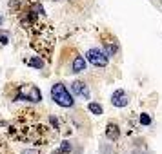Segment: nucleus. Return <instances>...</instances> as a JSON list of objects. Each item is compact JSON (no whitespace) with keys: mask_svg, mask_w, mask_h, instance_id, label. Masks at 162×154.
<instances>
[{"mask_svg":"<svg viewBox=\"0 0 162 154\" xmlns=\"http://www.w3.org/2000/svg\"><path fill=\"white\" fill-rule=\"evenodd\" d=\"M111 103H113L115 107H126V105L129 103V98H128L126 91H124V89H117V91L111 94Z\"/></svg>","mask_w":162,"mask_h":154,"instance_id":"nucleus-5","label":"nucleus"},{"mask_svg":"<svg viewBox=\"0 0 162 154\" xmlns=\"http://www.w3.org/2000/svg\"><path fill=\"white\" fill-rule=\"evenodd\" d=\"M102 45H104V51L109 54V56H115L117 53H119V42L115 40V38H106L104 42H102Z\"/></svg>","mask_w":162,"mask_h":154,"instance_id":"nucleus-7","label":"nucleus"},{"mask_svg":"<svg viewBox=\"0 0 162 154\" xmlns=\"http://www.w3.org/2000/svg\"><path fill=\"white\" fill-rule=\"evenodd\" d=\"M140 123H142V125H150V123H151V116H150L148 113H142V114H140Z\"/></svg>","mask_w":162,"mask_h":154,"instance_id":"nucleus-12","label":"nucleus"},{"mask_svg":"<svg viewBox=\"0 0 162 154\" xmlns=\"http://www.w3.org/2000/svg\"><path fill=\"white\" fill-rule=\"evenodd\" d=\"M86 60L95 67H106L108 62H109V54L100 47H91L86 53Z\"/></svg>","mask_w":162,"mask_h":154,"instance_id":"nucleus-2","label":"nucleus"},{"mask_svg":"<svg viewBox=\"0 0 162 154\" xmlns=\"http://www.w3.org/2000/svg\"><path fill=\"white\" fill-rule=\"evenodd\" d=\"M16 100H24V102H33V103H38L40 100H42V93H40V89L36 87V85H24V87H20L18 89V93H16V96H15Z\"/></svg>","mask_w":162,"mask_h":154,"instance_id":"nucleus-3","label":"nucleus"},{"mask_svg":"<svg viewBox=\"0 0 162 154\" xmlns=\"http://www.w3.org/2000/svg\"><path fill=\"white\" fill-rule=\"evenodd\" d=\"M86 71V58L84 56H75L73 58V62H71V73H84Z\"/></svg>","mask_w":162,"mask_h":154,"instance_id":"nucleus-8","label":"nucleus"},{"mask_svg":"<svg viewBox=\"0 0 162 154\" xmlns=\"http://www.w3.org/2000/svg\"><path fill=\"white\" fill-rule=\"evenodd\" d=\"M26 64H27L29 67H35V69H44V60H42L40 56H33V58L26 60Z\"/></svg>","mask_w":162,"mask_h":154,"instance_id":"nucleus-10","label":"nucleus"},{"mask_svg":"<svg viewBox=\"0 0 162 154\" xmlns=\"http://www.w3.org/2000/svg\"><path fill=\"white\" fill-rule=\"evenodd\" d=\"M69 151H71V143H69V142H64V143L60 145V149L57 151V154H67Z\"/></svg>","mask_w":162,"mask_h":154,"instance_id":"nucleus-11","label":"nucleus"},{"mask_svg":"<svg viewBox=\"0 0 162 154\" xmlns=\"http://www.w3.org/2000/svg\"><path fill=\"white\" fill-rule=\"evenodd\" d=\"M51 98L57 105L64 107V109H69L75 105V100H73V94L67 91V87L64 84H55L51 87Z\"/></svg>","mask_w":162,"mask_h":154,"instance_id":"nucleus-1","label":"nucleus"},{"mask_svg":"<svg viewBox=\"0 0 162 154\" xmlns=\"http://www.w3.org/2000/svg\"><path fill=\"white\" fill-rule=\"evenodd\" d=\"M119 136H120V129H119V125H117L115 122H109V123L106 125V138H108L109 142H117Z\"/></svg>","mask_w":162,"mask_h":154,"instance_id":"nucleus-6","label":"nucleus"},{"mask_svg":"<svg viewBox=\"0 0 162 154\" xmlns=\"http://www.w3.org/2000/svg\"><path fill=\"white\" fill-rule=\"evenodd\" d=\"M88 111H89L91 114H95V116H100V114L104 113V109H102V105H100L98 102H89V103H88Z\"/></svg>","mask_w":162,"mask_h":154,"instance_id":"nucleus-9","label":"nucleus"},{"mask_svg":"<svg viewBox=\"0 0 162 154\" xmlns=\"http://www.w3.org/2000/svg\"><path fill=\"white\" fill-rule=\"evenodd\" d=\"M71 91H73L75 96H80V98H84V100H89V87H88L84 82L75 80V82L71 84Z\"/></svg>","mask_w":162,"mask_h":154,"instance_id":"nucleus-4","label":"nucleus"}]
</instances>
